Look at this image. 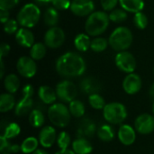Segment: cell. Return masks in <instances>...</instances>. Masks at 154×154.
I'll use <instances>...</instances> for the list:
<instances>
[{
  "label": "cell",
  "instance_id": "1",
  "mask_svg": "<svg viewBox=\"0 0 154 154\" xmlns=\"http://www.w3.org/2000/svg\"><path fill=\"white\" fill-rule=\"evenodd\" d=\"M55 68L61 77L69 79L83 75L87 69V64L81 55L69 51L62 54L56 60Z\"/></svg>",
  "mask_w": 154,
  "mask_h": 154
},
{
  "label": "cell",
  "instance_id": "2",
  "mask_svg": "<svg viewBox=\"0 0 154 154\" xmlns=\"http://www.w3.org/2000/svg\"><path fill=\"white\" fill-rule=\"evenodd\" d=\"M109 22V14L104 11H96L88 15L86 21V32L91 36H98L107 29Z\"/></svg>",
  "mask_w": 154,
  "mask_h": 154
},
{
  "label": "cell",
  "instance_id": "3",
  "mask_svg": "<svg viewBox=\"0 0 154 154\" xmlns=\"http://www.w3.org/2000/svg\"><path fill=\"white\" fill-rule=\"evenodd\" d=\"M108 42L113 50L118 52L125 51L132 45L133 33L127 27L120 26L111 33Z\"/></svg>",
  "mask_w": 154,
  "mask_h": 154
},
{
  "label": "cell",
  "instance_id": "4",
  "mask_svg": "<svg viewBox=\"0 0 154 154\" xmlns=\"http://www.w3.org/2000/svg\"><path fill=\"white\" fill-rule=\"evenodd\" d=\"M41 18V10L33 3L24 5L19 11L16 20L18 23L24 28H32L37 24Z\"/></svg>",
  "mask_w": 154,
  "mask_h": 154
},
{
  "label": "cell",
  "instance_id": "5",
  "mask_svg": "<svg viewBox=\"0 0 154 154\" xmlns=\"http://www.w3.org/2000/svg\"><path fill=\"white\" fill-rule=\"evenodd\" d=\"M48 117L53 125L62 128L69 124L71 114L64 104L54 103L48 108Z\"/></svg>",
  "mask_w": 154,
  "mask_h": 154
},
{
  "label": "cell",
  "instance_id": "6",
  "mask_svg": "<svg viewBox=\"0 0 154 154\" xmlns=\"http://www.w3.org/2000/svg\"><path fill=\"white\" fill-rule=\"evenodd\" d=\"M103 116L106 122L111 125L122 124L127 117L126 107L119 102L106 104L103 109Z\"/></svg>",
  "mask_w": 154,
  "mask_h": 154
},
{
  "label": "cell",
  "instance_id": "7",
  "mask_svg": "<svg viewBox=\"0 0 154 154\" xmlns=\"http://www.w3.org/2000/svg\"><path fill=\"white\" fill-rule=\"evenodd\" d=\"M56 93L59 99L63 102L70 103L75 100L78 95V88L76 85L70 80H62L56 86Z\"/></svg>",
  "mask_w": 154,
  "mask_h": 154
},
{
  "label": "cell",
  "instance_id": "8",
  "mask_svg": "<svg viewBox=\"0 0 154 154\" xmlns=\"http://www.w3.org/2000/svg\"><path fill=\"white\" fill-rule=\"evenodd\" d=\"M115 61H116V67L121 71L128 73V74L134 73L137 66V62H136L134 56L126 51L118 52L116 56Z\"/></svg>",
  "mask_w": 154,
  "mask_h": 154
},
{
  "label": "cell",
  "instance_id": "9",
  "mask_svg": "<svg viewBox=\"0 0 154 154\" xmlns=\"http://www.w3.org/2000/svg\"><path fill=\"white\" fill-rule=\"evenodd\" d=\"M66 39L64 31L57 26L51 27L44 35V44L51 49H57L60 47Z\"/></svg>",
  "mask_w": 154,
  "mask_h": 154
},
{
  "label": "cell",
  "instance_id": "10",
  "mask_svg": "<svg viewBox=\"0 0 154 154\" xmlns=\"http://www.w3.org/2000/svg\"><path fill=\"white\" fill-rule=\"evenodd\" d=\"M16 69L18 73L23 78H32L37 72V65L35 60L28 56L20 57L16 62Z\"/></svg>",
  "mask_w": 154,
  "mask_h": 154
},
{
  "label": "cell",
  "instance_id": "11",
  "mask_svg": "<svg viewBox=\"0 0 154 154\" xmlns=\"http://www.w3.org/2000/svg\"><path fill=\"white\" fill-rule=\"evenodd\" d=\"M135 130L141 134H150L154 131V116L142 114L134 121Z\"/></svg>",
  "mask_w": 154,
  "mask_h": 154
},
{
  "label": "cell",
  "instance_id": "12",
  "mask_svg": "<svg viewBox=\"0 0 154 154\" xmlns=\"http://www.w3.org/2000/svg\"><path fill=\"white\" fill-rule=\"evenodd\" d=\"M70 10L77 16H88L94 13L95 4L93 0H73Z\"/></svg>",
  "mask_w": 154,
  "mask_h": 154
},
{
  "label": "cell",
  "instance_id": "13",
  "mask_svg": "<svg viewBox=\"0 0 154 154\" xmlns=\"http://www.w3.org/2000/svg\"><path fill=\"white\" fill-rule=\"evenodd\" d=\"M142 79L135 73L128 74L123 81V88L128 95H134L142 88Z\"/></svg>",
  "mask_w": 154,
  "mask_h": 154
},
{
  "label": "cell",
  "instance_id": "14",
  "mask_svg": "<svg viewBox=\"0 0 154 154\" xmlns=\"http://www.w3.org/2000/svg\"><path fill=\"white\" fill-rule=\"evenodd\" d=\"M97 131L95 122L90 118H83L79 121L77 128V135L79 138H90Z\"/></svg>",
  "mask_w": 154,
  "mask_h": 154
},
{
  "label": "cell",
  "instance_id": "15",
  "mask_svg": "<svg viewBox=\"0 0 154 154\" xmlns=\"http://www.w3.org/2000/svg\"><path fill=\"white\" fill-rule=\"evenodd\" d=\"M57 141L56 130L51 126H44L39 134V143L44 148H51Z\"/></svg>",
  "mask_w": 154,
  "mask_h": 154
},
{
  "label": "cell",
  "instance_id": "16",
  "mask_svg": "<svg viewBox=\"0 0 154 154\" xmlns=\"http://www.w3.org/2000/svg\"><path fill=\"white\" fill-rule=\"evenodd\" d=\"M118 139L124 145H132L136 139L135 130L129 125H123L118 130Z\"/></svg>",
  "mask_w": 154,
  "mask_h": 154
},
{
  "label": "cell",
  "instance_id": "17",
  "mask_svg": "<svg viewBox=\"0 0 154 154\" xmlns=\"http://www.w3.org/2000/svg\"><path fill=\"white\" fill-rule=\"evenodd\" d=\"M16 42L24 48H31L34 42V35L28 28H20L15 33Z\"/></svg>",
  "mask_w": 154,
  "mask_h": 154
},
{
  "label": "cell",
  "instance_id": "18",
  "mask_svg": "<svg viewBox=\"0 0 154 154\" xmlns=\"http://www.w3.org/2000/svg\"><path fill=\"white\" fill-rule=\"evenodd\" d=\"M80 89L82 92L89 96L93 94H98V92L101 90V84L97 79L93 77H87L81 80Z\"/></svg>",
  "mask_w": 154,
  "mask_h": 154
},
{
  "label": "cell",
  "instance_id": "19",
  "mask_svg": "<svg viewBox=\"0 0 154 154\" xmlns=\"http://www.w3.org/2000/svg\"><path fill=\"white\" fill-rule=\"evenodd\" d=\"M38 96L42 103L46 105H52L57 99V93L52 88L49 86H42L38 90Z\"/></svg>",
  "mask_w": 154,
  "mask_h": 154
},
{
  "label": "cell",
  "instance_id": "20",
  "mask_svg": "<svg viewBox=\"0 0 154 154\" xmlns=\"http://www.w3.org/2000/svg\"><path fill=\"white\" fill-rule=\"evenodd\" d=\"M72 150L76 154H89L93 151V146L86 138L78 137L72 143Z\"/></svg>",
  "mask_w": 154,
  "mask_h": 154
},
{
  "label": "cell",
  "instance_id": "21",
  "mask_svg": "<svg viewBox=\"0 0 154 154\" xmlns=\"http://www.w3.org/2000/svg\"><path fill=\"white\" fill-rule=\"evenodd\" d=\"M33 106V101L29 97H23L15 106L14 113L17 116H24L29 112H32V108Z\"/></svg>",
  "mask_w": 154,
  "mask_h": 154
},
{
  "label": "cell",
  "instance_id": "22",
  "mask_svg": "<svg viewBox=\"0 0 154 154\" xmlns=\"http://www.w3.org/2000/svg\"><path fill=\"white\" fill-rule=\"evenodd\" d=\"M119 4L124 10L130 13L142 12L144 8L143 0H119Z\"/></svg>",
  "mask_w": 154,
  "mask_h": 154
},
{
  "label": "cell",
  "instance_id": "23",
  "mask_svg": "<svg viewBox=\"0 0 154 154\" xmlns=\"http://www.w3.org/2000/svg\"><path fill=\"white\" fill-rule=\"evenodd\" d=\"M4 86L7 93L14 94L20 88V79L14 74H8L4 79Z\"/></svg>",
  "mask_w": 154,
  "mask_h": 154
},
{
  "label": "cell",
  "instance_id": "24",
  "mask_svg": "<svg viewBox=\"0 0 154 154\" xmlns=\"http://www.w3.org/2000/svg\"><path fill=\"white\" fill-rule=\"evenodd\" d=\"M15 99L13 94L4 93L0 97V111L2 113H6L14 107Z\"/></svg>",
  "mask_w": 154,
  "mask_h": 154
},
{
  "label": "cell",
  "instance_id": "25",
  "mask_svg": "<svg viewBox=\"0 0 154 154\" xmlns=\"http://www.w3.org/2000/svg\"><path fill=\"white\" fill-rule=\"evenodd\" d=\"M98 138L103 142H111L115 137V130L109 125H102L97 131Z\"/></svg>",
  "mask_w": 154,
  "mask_h": 154
},
{
  "label": "cell",
  "instance_id": "26",
  "mask_svg": "<svg viewBox=\"0 0 154 154\" xmlns=\"http://www.w3.org/2000/svg\"><path fill=\"white\" fill-rule=\"evenodd\" d=\"M39 140L33 136L27 137L21 144V152L24 154L33 153L38 149Z\"/></svg>",
  "mask_w": 154,
  "mask_h": 154
},
{
  "label": "cell",
  "instance_id": "27",
  "mask_svg": "<svg viewBox=\"0 0 154 154\" xmlns=\"http://www.w3.org/2000/svg\"><path fill=\"white\" fill-rule=\"evenodd\" d=\"M59 13L58 10L54 7H49L44 14H43V21L46 25L49 27H54L59 22Z\"/></svg>",
  "mask_w": 154,
  "mask_h": 154
},
{
  "label": "cell",
  "instance_id": "28",
  "mask_svg": "<svg viewBox=\"0 0 154 154\" xmlns=\"http://www.w3.org/2000/svg\"><path fill=\"white\" fill-rule=\"evenodd\" d=\"M75 48L79 51H87L91 45V40L85 33L78 34L74 39Z\"/></svg>",
  "mask_w": 154,
  "mask_h": 154
},
{
  "label": "cell",
  "instance_id": "29",
  "mask_svg": "<svg viewBox=\"0 0 154 154\" xmlns=\"http://www.w3.org/2000/svg\"><path fill=\"white\" fill-rule=\"evenodd\" d=\"M46 45L42 42H35L30 50V57L34 60H40L46 54Z\"/></svg>",
  "mask_w": 154,
  "mask_h": 154
},
{
  "label": "cell",
  "instance_id": "30",
  "mask_svg": "<svg viewBox=\"0 0 154 154\" xmlns=\"http://www.w3.org/2000/svg\"><path fill=\"white\" fill-rule=\"evenodd\" d=\"M69 109L71 116L75 118H81L85 115V105L79 100H73L69 105Z\"/></svg>",
  "mask_w": 154,
  "mask_h": 154
},
{
  "label": "cell",
  "instance_id": "31",
  "mask_svg": "<svg viewBox=\"0 0 154 154\" xmlns=\"http://www.w3.org/2000/svg\"><path fill=\"white\" fill-rule=\"evenodd\" d=\"M20 132H21V128L18 124L9 123V124H6V125L5 126L1 136L9 140V139H13V138H15L16 136H18Z\"/></svg>",
  "mask_w": 154,
  "mask_h": 154
},
{
  "label": "cell",
  "instance_id": "32",
  "mask_svg": "<svg viewBox=\"0 0 154 154\" xmlns=\"http://www.w3.org/2000/svg\"><path fill=\"white\" fill-rule=\"evenodd\" d=\"M21 151V146L17 144H11L7 139L0 136V154L17 153Z\"/></svg>",
  "mask_w": 154,
  "mask_h": 154
},
{
  "label": "cell",
  "instance_id": "33",
  "mask_svg": "<svg viewBox=\"0 0 154 154\" xmlns=\"http://www.w3.org/2000/svg\"><path fill=\"white\" fill-rule=\"evenodd\" d=\"M45 118L43 113L39 109H33L29 115V122L34 128L41 127L44 124Z\"/></svg>",
  "mask_w": 154,
  "mask_h": 154
},
{
  "label": "cell",
  "instance_id": "34",
  "mask_svg": "<svg viewBox=\"0 0 154 154\" xmlns=\"http://www.w3.org/2000/svg\"><path fill=\"white\" fill-rule=\"evenodd\" d=\"M109 42L106 39L102 37H96L91 41L90 49L96 52H102L106 50Z\"/></svg>",
  "mask_w": 154,
  "mask_h": 154
},
{
  "label": "cell",
  "instance_id": "35",
  "mask_svg": "<svg viewBox=\"0 0 154 154\" xmlns=\"http://www.w3.org/2000/svg\"><path fill=\"white\" fill-rule=\"evenodd\" d=\"M109 19L114 23H123L127 19V13L123 8H116L109 14Z\"/></svg>",
  "mask_w": 154,
  "mask_h": 154
},
{
  "label": "cell",
  "instance_id": "36",
  "mask_svg": "<svg viewBox=\"0 0 154 154\" xmlns=\"http://www.w3.org/2000/svg\"><path fill=\"white\" fill-rule=\"evenodd\" d=\"M88 103L91 106V107H93L94 109H97V110L104 109L105 106H106L105 99L99 94L90 95L88 97Z\"/></svg>",
  "mask_w": 154,
  "mask_h": 154
},
{
  "label": "cell",
  "instance_id": "37",
  "mask_svg": "<svg viewBox=\"0 0 154 154\" xmlns=\"http://www.w3.org/2000/svg\"><path fill=\"white\" fill-rule=\"evenodd\" d=\"M134 25L140 29V30H143L147 27L148 25V17L145 14H143V12H138L136 14H134Z\"/></svg>",
  "mask_w": 154,
  "mask_h": 154
},
{
  "label": "cell",
  "instance_id": "38",
  "mask_svg": "<svg viewBox=\"0 0 154 154\" xmlns=\"http://www.w3.org/2000/svg\"><path fill=\"white\" fill-rule=\"evenodd\" d=\"M57 143L60 150L68 149L71 144V137L67 132H61L57 137Z\"/></svg>",
  "mask_w": 154,
  "mask_h": 154
},
{
  "label": "cell",
  "instance_id": "39",
  "mask_svg": "<svg viewBox=\"0 0 154 154\" xmlns=\"http://www.w3.org/2000/svg\"><path fill=\"white\" fill-rule=\"evenodd\" d=\"M4 24V31L7 34H14V32H17L18 29V22L14 19H9L6 21Z\"/></svg>",
  "mask_w": 154,
  "mask_h": 154
},
{
  "label": "cell",
  "instance_id": "40",
  "mask_svg": "<svg viewBox=\"0 0 154 154\" xmlns=\"http://www.w3.org/2000/svg\"><path fill=\"white\" fill-rule=\"evenodd\" d=\"M51 4L57 10H67L70 8V0H51Z\"/></svg>",
  "mask_w": 154,
  "mask_h": 154
},
{
  "label": "cell",
  "instance_id": "41",
  "mask_svg": "<svg viewBox=\"0 0 154 154\" xmlns=\"http://www.w3.org/2000/svg\"><path fill=\"white\" fill-rule=\"evenodd\" d=\"M19 4V0H0V10L9 11Z\"/></svg>",
  "mask_w": 154,
  "mask_h": 154
},
{
  "label": "cell",
  "instance_id": "42",
  "mask_svg": "<svg viewBox=\"0 0 154 154\" xmlns=\"http://www.w3.org/2000/svg\"><path fill=\"white\" fill-rule=\"evenodd\" d=\"M118 3L119 0H100V4L105 11H113Z\"/></svg>",
  "mask_w": 154,
  "mask_h": 154
},
{
  "label": "cell",
  "instance_id": "43",
  "mask_svg": "<svg viewBox=\"0 0 154 154\" xmlns=\"http://www.w3.org/2000/svg\"><path fill=\"white\" fill-rule=\"evenodd\" d=\"M22 93H23V97L32 98V97L33 96V93H34V89H33L32 85L27 84L23 88V92Z\"/></svg>",
  "mask_w": 154,
  "mask_h": 154
},
{
  "label": "cell",
  "instance_id": "44",
  "mask_svg": "<svg viewBox=\"0 0 154 154\" xmlns=\"http://www.w3.org/2000/svg\"><path fill=\"white\" fill-rule=\"evenodd\" d=\"M10 45L5 43V42H3L0 46V58L1 59H4L5 56L8 55V53L10 52Z\"/></svg>",
  "mask_w": 154,
  "mask_h": 154
},
{
  "label": "cell",
  "instance_id": "45",
  "mask_svg": "<svg viewBox=\"0 0 154 154\" xmlns=\"http://www.w3.org/2000/svg\"><path fill=\"white\" fill-rule=\"evenodd\" d=\"M9 18V12L5 10H0V20L2 23H5L6 21H8Z\"/></svg>",
  "mask_w": 154,
  "mask_h": 154
},
{
  "label": "cell",
  "instance_id": "46",
  "mask_svg": "<svg viewBox=\"0 0 154 154\" xmlns=\"http://www.w3.org/2000/svg\"><path fill=\"white\" fill-rule=\"evenodd\" d=\"M55 154H76L73 150H69V149H64V150H60Z\"/></svg>",
  "mask_w": 154,
  "mask_h": 154
},
{
  "label": "cell",
  "instance_id": "47",
  "mask_svg": "<svg viewBox=\"0 0 154 154\" xmlns=\"http://www.w3.org/2000/svg\"><path fill=\"white\" fill-rule=\"evenodd\" d=\"M0 67H1V72H0V78H4V73H5V66H4V60L3 59L0 58Z\"/></svg>",
  "mask_w": 154,
  "mask_h": 154
},
{
  "label": "cell",
  "instance_id": "48",
  "mask_svg": "<svg viewBox=\"0 0 154 154\" xmlns=\"http://www.w3.org/2000/svg\"><path fill=\"white\" fill-rule=\"evenodd\" d=\"M34 1L39 5H46L48 3H51V0H34Z\"/></svg>",
  "mask_w": 154,
  "mask_h": 154
},
{
  "label": "cell",
  "instance_id": "49",
  "mask_svg": "<svg viewBox=\"0 0 154 154\" xmlns=\"http://www.w3.org/2000/svg\"><path fill=\"white\" fill-rule=\"evenodd\" d=\"M32 154H49L46 151H44V150H42V149H37Z\"/></svg>",
  "mask_w": 154,
  "mask_h": 154
},
{
  "label": "cell",
  "instance_id": "50",
  "mask_svg": "<svg viewBox=\"0 0 154 154\" xmlns=\"http://www.w3.org/2000/svg\"><path fill=\"white\" fill-rule=\"evenodd\" d=\"M149 94H150V97L154 100V83L152 85V87H151V88H150Z\"/></svg>",
  "mask_w": 154,
  "mask_h": 154
},
{
  "label": "cell",
  "instance_id": "51",
  "mask_svg": "<svg viewBox=\"0 0 154 154\" xmlns=\"http://www.w3.org/2000/svg\"><path fill=\"white\" fill-rule=\"evenodd\" d=\"M152 113H153V116H154V104H153V106H152Z\"/></svg>",
  "mask_w": 154,
  "mask_h": 154
},
{
  "label": "cell",
  "instance_id": "52",
  "mask_svg": "<svg viewBox=\"0 0 154 154\" xmlns=\"http://www.w3.org/2000/svg\"><path fill=\"white\" fill-rule=\"evenodd\" d=\"M153 71H154V70H153Z\"/></svg>",
  "mask_w": 154,
  "mask_h": 154
}]
</instances>
